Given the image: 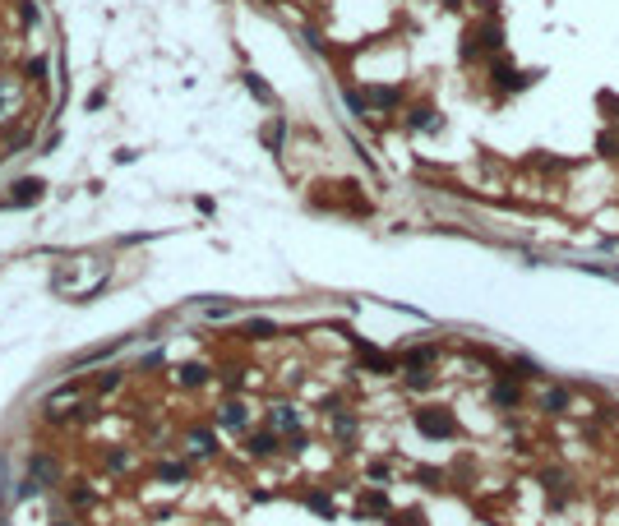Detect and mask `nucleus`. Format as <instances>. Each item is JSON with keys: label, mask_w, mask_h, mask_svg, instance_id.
<instances>
[{"label": "nucleus", "mask_w": 619, "mask_h": 526, "mask_svg": "<svg viewBox=\"0 0 619 526\" xmlns=\"http://www.w3.org/2000/svg\"><path fill=\"white\" fill-rule=\"evenodd\" d=\"M416 430L426 434V438H453V434H458V421H453V411H448V406H421V411H416Z\"/></svg>", "instance_id": "nucleus-1"}, {"label": "nucleus", "mask_w": 619, "mask_h": 526, "mask_svg": "<svg viewBox=\"0 0 619 526\" xmlns=\"http://www.w3.org/2000/svg\"><path fill=\"white\" fill-rule=\"evenodd\" d=\"M46 475L56 480V462L51 457H33V480H46Z\"/></svg>", "instance_id": "nucleus-19"}, {"label": "nucleus", "mask_w": 619, "mask_h": 526, "mask_svg": "<svg viewBox=\"0 0 619 526\" xmlns=\"http://www.w3.org/2000/svg\"><path fill=\"white\" fill-rule=\"evenodd\" d=\"M356 512H379V517H388V494L384 490H366V494H361V508Z\"/></svg>", "instance_id": "nucleus-12"}, {"label": "nucleus", "mask_w": 619, "mask_h": 526, "mask_svg": "<svg viewBox=\"0 0 619 526\" xmlns=\"http://www.w3.org/2000/svg\"><path fill=\"white\" fill-rule=\"evenodd\" d=\"M416 480H421V485H444V471H435V466H421Z\"/></svg>", "instance_id": "nucleus-21"}, {"label": "nucleus", "mask_w": 619, "mask_h": 526, "mask_svg": "<svg viewBox=\"0 0 619 526\" xmlns=\"http://www.w3.org/2000/svg\"><path fill=\"white\" fill-rule=\"evenodd\" d=\"M407 125H411V130H430V125H435V111H430V106H411Z\"/></svg>", "instance_id": "nucleus-17"}, {"label": "nucleus", "mask_w": 619, "mask_h": 526, "mask_svg": "<svg viewBox=\"0 0 619 526\" xmlns=\"http://www.w3.org/2000/svg\"><path fill=\"white\" fill-rule=\"evenodd\" d=\"M490 79H495L499 88H508V93H513V88H527V83L536 79V74H518L508 61H495V65H490Z\"/></svg>", "instance_id": "nucleus-4"}, {"label": "nucleus", "mask_w": 619, "mask_h": 526, "mask_svg": "<svg viewBox=\"0 0 619 526\" xmlns=\"http://www.w3.org/2000/svg\"><path fill=\"white\" fill-rule=\"evenodd\" d=\"M0 158H5V153H0Z\"/></svg>", "instance_id": "nucleus-29"}, {"label": "nucleus", "mask_w": 619, "mask_h": 526, "mask_svg": "<svg viewBox=\"0 0 619 526\" xmlns=\"http://www.w3.org/2000/svg\"><path fill=\"white\" fill-rule=\"evenodd\" d=\"M19 14H24V24H37V9L28 5V0H19Z\"/></svg>", "instance_id": "nucleus-25"}, {"label": "nucleus", "mask_w": 619, "mask_h": 526, "mask_svg": "<svg viewBox=\"0 0 619 526\" xmlns=\"http://www.w3.org/2000/svg\"><path fill=\"white\" fill-rule=\"evenodd\" d=\"M541 411L564 416L568 411V388H545V393H541Z\"/></svg>", "instance_id": "nucleus-13"}, {"label": "nucleus", "mask_w": 619, "mask_h": 526, "mask_svg": "<svg viewBox=\"0 0 619 526\" xmlns=\"http://www.w3.org/2000/svg\"><path fill=\"white\" fill-rule=\"evenodd\" d=\"M185 448H190V457H213L218 453V438H213V430H190Z\"/></svg>", "instance_id": "nucleus-8"}, {"label": "nucleus", "mask_w": 619, "mask_h": 526, "mask_svg": "<svg viewBox=\"0 0 619 526\" xmlns=\"http://www.w3.org/2000/svg\"><path fill=\"white\" fill-rule=\"evenodd\" d=\"M241 337H250V342H268V337H278V324H273V319H250V324H241Z\"/></svg>", "instance_id": "nucleus-9"}, {"label": "nucleus", "mask_w": 619, "mask_h": 526, "mask_svg": "<svg viewBox=\"0 0 619 526\" xmlns=\"http://www.w3.org/2000/svg\"><path fill=\"white\" fill-rule=\"evenodd\" d=\"M402 365L407 369H430L435 365V346H411L407 356H402Z\"/></svg>", "instance_id": "nucleus-15"}, {"label": "nucleus", "mask_w": 619, "mask_h": 526, "mask_svg": "<svg viewBox=\"0 0 619 526\" xmlns=\"http://www.w3.org/2000/svg\"><path fill=\"white\" fill-rule=\"evenodd\" d=\"M42 194H46V185L37 180V175H24V180L9 190V203H14V208H33V203H42Z\"/></svg>", "instance_id": "nucleus-3"}, {"label": "nucleus", "mask_w": 619, "mask_h": 526, "mask_svg": "<svg viewBox=\"0 0 619 526\" xmlns=\"http://www.w3.org/2000/svg\"><path fill=\"white\" fill-rule=\"evenodd\" d=\"M499 46H504V28H499V24H480L476 33L463 37V61H476L480 51H499Z\"/></svg>", "instance_id": "nucleus-2"}, {"label": "nucleus", "mask_w": 619, "mask_h": 526, "mask_svg": "<svg viewBox=\"0 0 619 526\" xmlns=\"http://www.w3.org/2000/svg\"><path fill=\"white\" fill-rule=\"evenodd\" d=\"M306 503H310L314 512H323V517H333V503H328V494H310Z\"/></svg>", "instance_id": "nucleus-22"}, {"label": "nucleus", "mask_w": 619, "mask_h": 526, "mask_svg": "<svg viewBox=\"0 0 619 526\" xmlns=\"http://www.w3.org/2000/svg\"><path fill=\"white\" fill-rule=\"evenodd\" d=\"M218 425L222 430H245V425H250V406L245 402H222L218 406Z\"/></svg>", "instance_id": "nucleus-5"}, {"label": "nucleus", "mask_w": 619, "mask_h": 526, "mask_svg": "<svg viewBox=\"0 0 619 526\" xmlns=\"http://www.w3.org/2000/svg\"><path fill=\"white\" fill-rule=\"evenodd\" d=\"M51 526H70V522H51Z\"/></svg>", "instance_id": "nucleus-28"}, {"label": "nucleus", "mask_w": 619, "mask_h": 526, "mask_svg": "<svg viewBox=\"0 0 619 526\" xmlns=\"http://www.w3.org/2000/svg\"><path fill=\"white\" fill-rule=\"evenodd\" d=\"M402 102V88H370V106H379V111H393V106Z\"/></svg>", "instance_id": "nucleus-14"}, {"label": "nucleus", "mask_w": 619, "mask_h": 526, "mask_svg": "<svg viewBox=\"0 0 619 526\" xmlns=\"http://www.w3.org/2000/svg\"><path fill=\"white\" fill-rule=\"evenodd\" d=\"M263 139H268V143H273V148H278V139H282V120H273V125H268V130H263Z\"/></svg>", "instance_id": "nucleus-24"}, {"label": "nucleus", "mask_w": 619, "mask_h": 526, "mask_svg": "<svg viewBox=\"0 0 619 526\" xmlns=\"http://www.w3.org/2000/svg\"><path fill=\"white\" fill-rule=\"evenodd\" d=\"M208 374H213V369H208V365H199V360H190V365L176 369V378H181L185 388H203V383H208Z\"/></svg>", "instance_id": "nucleus-10"}, {"label": "nucleus", "mask_w": 619, "mask_h": 526, "mask_svg": "<svg viewBox=\"0 0 619 526\" xmlns=\"http://www.w3.org/2000/svg\"><path fill=\"white\" fill-rule=\"evenodd\" d=\"M268 430H278V434H301L296 406H273V411H268Z\"/></svg>", "instance_id": "nucleus-7"}, {"label": "nucleus", "mask_w": 619, "mask_h": 526, "mask_svg": "<svg viewBox=\"0 0 619 526\" xmlns=\"http://www.w3.org/2000/svg\"><path fill=\"white\" fill-rule=\"evenodd\" d=\"M0 106H5V83H0Z\"/></svg>", "instance_id": "nucleus-27"}, {"label": "nucleus", "mask_w": 619, "mask_h": 526, "mask_svg": "<svg viewBox=\"0 0 619 526\" xmlns=\"http://www.w3.org/2000/svg\"><path fill=\"white\" fill-rule=\"evenodd\" d=\"M250 457H273L278 453V430H263V434H250Z\"/></svg>", "instance_id": "nucleus-11"}, {"label": "nucleus", "mask_w": 619, "mask_h": 526, "mask_svg": "<svg viewBox=\"0 0 619 526\" xmlns=\"http://www.w3.org/2000/svg\"><path fill=\"white\" fill-rule=\"evenodd\" d=\"M333 430H338L342 438H351V434H356V416H338V421H333Z\"/></svg>", "instance_id": "nucleus-20"}, {"label": "nucleus", "mask_w": 619, "mask_h": 526, "mask_svg": "<svg viewBox=\"0 0 619 526\" xmlns=\"http://www.w3.org/2000/svg\"><path fill=\"white\" fill-rule=\"evenodd\" d=\"M157 480H190L185 462H157Z\"/></svg>", "instance_id": "nucleus-16"}, {"label": "nucleus", "mask_w": 619, "mask_h": 526, "mask_svg": "<svg viewBox=\"0 0 619 526\" xmlns=\"http://www.w3.org/2000/svg\"><path fill=\"white\" fill-rule=\"evenodd\" d=\"M490 402H495V406H518V402H523V388H518V378L499 374V383L490 388Z\"/></svg>", "instance_id": "nucleus-6"}, {"label": "nucleus", "mask_w": 619, "mask_h": 526, "mask_svg": "<svg viewBox=\"0 0 619 526\" xmlns=\"http://www.w3.org/2000/svg\"><path fill=\"white\" fill-rule=\"evenodd\" d=\"M370 480H388V462H375V466H370Z\"/></svg>", "instance_id": "nucleus-26"}, {"label": "nucleus", "mask_w": 619, "mask_h": 526, "mask_svg": "<svg viewBox=\"0 0 619 526\" xmlns=\"http://www.w3.org/2000/svg\"><path fill=\"white\" fill-rule=\"evenodd\" d=\"M106 466H111V471H125V466H130V453H106Z\"/></svg>", "instance_id": "nucleus-23"}, {"label": "nucleus", "mask_w": 619, "mask_h": 526, "mask_svg": "<svg viewBox=\"0 0 619 526\" xmlns=\"http://www.w3.org/2000/svg\"><path fill=\"white\" fill-rule=\"evenodd\" d=\"M121 388V369H102L97 374V393H116Z\"/></svg>", "instance_id": "nucleus-18"}]
</instances>
